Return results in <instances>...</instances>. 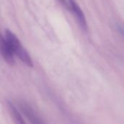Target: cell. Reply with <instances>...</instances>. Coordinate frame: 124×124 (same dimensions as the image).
<instances>
[{"label":"cell","mask_w":124,"mask_h":124,"mask_svg":"<svg viewBox=\"0 0 124 124\" xmlns=\"http://www.w3.org/2000/svg\"><path fill=\"white\" fill-rule=\"evenodd\" d=\"M4 37L12 46L15 54L21 60V62L25 64L28 67H33V62L29 53L23 47L17 36L11 31L6 29L4 32Z\"/></svg>","instance_id":"cell-1"},{"label":"cell","mask_w":124,"mask_h":124,"mask_svg":"<svg viewBox=\"0 0 124 124\" xmlns=\"http://www.w3.org/2000/svg\"><path fill=\"white\" fill-rule=\"evenodd\" d=\"M18 108L26 119L31 124H43L44 121L36 113L34 110L25 102H18Z\"/></svg>","instance_id":"cell-2"},{"label":"cell","mask_w":124,"mask_h":124,"mask_svg":"<svg viewBox=\"0 0 124 124\" xmlns=\"http://www.w3.org/2000/svg\"><path fill=\"white\" fill-rule=\"evenodd\" d=\"M0 48H1V56L9 65H12L15 64V52L7 41V40L5 39L4 36H1V43H0Z\"/></svg>","instance_id":"cell-3"},{"label":"cell","mask_w":124,"mask_h":124,"mask_svg":"<svg viewBox=\"0 0 124 124\" xmlns=\"http://www.w3.org/2000/svg\"><path fill=\"white\" fill-rule=\"evenodd\" d=\"M68 4H69V9L73 12V14L76 15L78 23H80L81 26L84 30L87 29V23L86 20L84 15V12L82 11L80 6L77 4V2L75 0H68Z\"/></svg>","instance_id":"cell-4"},{"label":"cell","mask_w":124,"mask_h":124,"mask_svg":"<svg viewBox=\"0 0 124 124\" xmlns=\"http://www.w3.org/2000/svg\"><path fill=\"white\" fill-rule=\"evenodd\" d=\"M8 105V108L10 112V114L14 120V121L16 124H25V121L24 120L23 117L22 116L21 113H20V111L18 110V109L10 102H7Z\"/></svg>","instance_id":"cell-5"},{"label":"cell","mask_w":124,"mask_h":124,"mask_svg":"<svg viewBox=\"0 0 124 124\" xmlns=\"http://www.w3.org/2000/svg\"><path fill=\"white\" fill-rule=\"evenodd\" d=\"M117 29L124 39V27L121 24H117Z\"/></svg>","instance_id":"cell-6"},{"label":"cell","mask_w":124,"mask_h":124,"mask_svg":"<svg viewBox=\"0 0 124 124\" xmlns=\"http://www.w3.org/2000/svg\"><path fill=\"white\" fill-rule=\"evenodd\" d=\"M65 7H67V8H69V4H68V1H66V0H59Z\"/></svg>","instance_id":"cell-7"}]
</instances>
